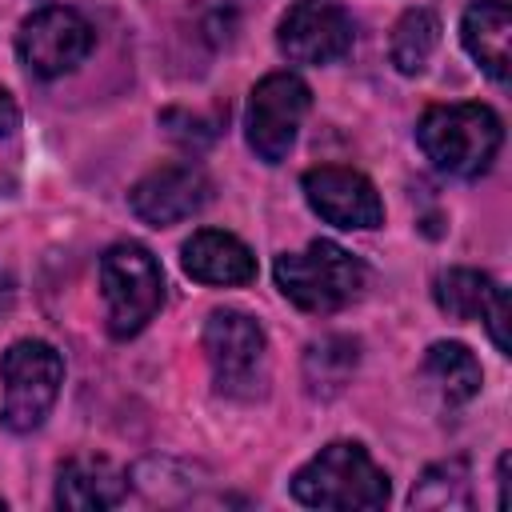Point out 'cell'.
<instances>
[{"label":"cell","instance_id":"cell-7","mask_svg":"<svg viewBox=\"0 0 512 512\" xmlns=\"http://www.w3.org/2000/svg\"><path fill=\"white\" fill-rule=\"evenodd\" d=\"M204 356L212 364V380L228 396H256L264 384L268 340L264 328L240 308H216L204 320Z\"/></svg>","mask_w":512,"mask_h":512},{"label":"cell","instance_id":"cell-3","mask_svg":"<svg viewBox=\"0 0 512 512\" xmlns=\"http://www.w3.org/2000/svg\"><path fill=\"white\" fill-rule=\"evenodd\" d=\"M276 288L312 316H328L348 308L368 280V268L360 256H352L348 248H340L336 240H312L300 252H284L276 256Z\"/></svg>","mask_w":512,"mask_h":512},{"label":"cell","instance_id":"cell-14","mask_svg":"<svg viewBox=\"0 0 512 512\" xmlns=\"http://www.w3.org/2000/svg\"><path fill=\"white\" fill-rule=\"evenodd\" d=\"M508 32H512V12L508 0H472L464 20H460V40L464 52L484 68L488 80L508 84Z\"/></svg>","mask_w":512,"mask_h":512},{"label":"cell","instance_id":"cell-12","mask_svg":"<svg viewBox=\"0 0 512 512\" xmlns=\"http://www.w3.org/2000/svg\"><path fill=\"white\" fill-rule=\"evenodd\" d=\"M180 260H184V272L200 284H212V288H240V284H252L256 280V256L252 248L232 236V232H220V228H200L184 240L180 248Z\"/></svg>","mask_w":512,"mask_h":512},{"label":"cell","instance_id":"cell-8","mask_svg":"<svg viewBox=\"0 0 512 512\" xmlns=\"http://www.w3.org/2000/svg\"><path fill=\"white\" fill-rule=\"evenodd\" d=\"M92 44H96L92 24L76 8H64V4L36 8L32 16H24L16 32V52L36 80H60L76 72L84 56L92 52Z\"/></svg>","mask_w":512,"mask_h":512},{"label":"cell","instance_id":"cell-4","mask_svg":"<svg viewBox=\"0 0 512 512\" xmlns=\"http://www.w3.org/2000/svg\"><path fill=\"white\" fill-rule=\"evenodd\" d=\"M104 324L112 340L136 336L164 304V272L144 244L120 240L100 256Z\"/></svg>","mask_w":512,"mask_h":512},{"label":"cell","instance_id":"cell-11","mask_svg":"<svg viewBox=\"0 0 512 512\" xmlns=\"http://www.w3.org/2000/svg\"><path fill=\"white\" fill-rule=\"evenodd\" d=\"M212 196V180L204 176L200 164H160L152 172H144L132 192H128V208L140 224L152 228H172L188 216H196Z\"/></svg>","mask_w":512,"mask_h":512},{"label":"cell","instance_id":"cell-21","mask_svg":"<svg viewBox=\"0 0 512 512\" xmlns=\"http://www.w3.org/2000/svg\"><path fill=\"white\" fill-rule=\"evenodd\" d=\"M0 512H4V500H0Z\"/></svg>","mask_w":512,"mask_h":512},{"label":"cell","instance_id":"cell-5","mask_svg":"<svg viewBox=\"0 0 512 512\" xmlns=\"http://www.w3.org/2000/svg\"><path fill=\"white\" fill-rule=\"evenodd\" d=\"M0 424L8 432H32L52 412L60 384H64V360L48 340H16L0 356Z\"/></svg>","mask_w":512,"mask_h":512},{"label":"cell","instance_id":"cell-15","mask_svg":"<svg viewBox=\"0 0 512 512\" xmlns=\"http://www.w3.org/2000/svg\"><path fill=\"white\" fill-rule=\"evenodd\" d=\"M420 372H424L428 388L436 392V400L448 404V408L468 404V400L480 392V380H484L476 356H472L464 344H456V340H436V344L428 348Z\"/></svg>","mask_w":512,"mask_h":512},{"label":"cell","instance_id":"cell-6","mask_svg":"<svg viewBox=\"0 0 512 512\" xmlns=\"http://www.w3.org/2000/svg\"><path fill=\"white\" fill-rule=\"evenodd\" d=\"M308 104H312V92L296 72H268L252 88L248 112H244V136L256 160L264 164L288 160L300 136V124L308 116Z\"/></svg>","mask_w":512,"mask_h":512},{"label":"cell","instance_id":"cell-20","mask_svg":"<svg viewBox=\"0 0 512 512\" xmlns=\"http://www.w3.org/2000/svg\"><path fill=\"white\" fill-rule=\"evenodd\" d=\"M16 124H20V108H16V100L0 88V136H12Z\"/></svg>","mask_w":512,"mask_h":512},{"label":"cell","instance_id":"cell-1","mask_svg":"<svg viewBox=\"0 0 512 512\" xmlns=\"http://www.w3.org/2000/svg\"><path fill=\"white\" fill-rule=\"evenodd\" d=\"M388 492H392L388 472L356 440L324 444L292 476V496L304 508H324V512H372L384 508Z\"/></svg>","mask_w":512,"mask_h":512},{"label":"cell","instance_id":"cell-17","mask_svg":"<svg viewBox=\"0 0 512 512\" xmlns=\"http://www.w3.org/2000/svg\"><path fill=\"white\" fill-rule=\"evenodd\" d=\"M436 44H440V20H436V12H428V8H408V12L396 20V28H392L388 56H392V64H396L404 76H416V72H424V64L432 60Z\"/></svg>","mask_w":512,"mask_h":512},{"label":"cell","instance_id":"cell-2","mask_svg":"<svg viewBox=\"0 0 512 512\" xmlns=\"http://www.w3.org/2000/svg\"><path fill=\"white\" fill-rule=\"evenodd\" d=\"M416 144L436 172L476 180L492 168L504 144V124L488 104H436L420 116Z\"/></svg>","mask_w":512,"mask_h":512},{"label":"cell","instance_id":"cell-18","mask_svg":"<svg viewBox=\"0 0 512 512\" xmlns=\"http://www.w3.org/2000/svg\"><path fill=\"white\" fill-rule=\"evenodd\" d=\"M352 368H356V340L328 336V340L312 344L308 356H304V380H308V392H312V396L340 392L344 380L352 376Z\"/></svg>","mask_w":512,"mask_h":512},{"label":"cell","instance_id":"cell-10","mask_svg":"<svg viewBox=\"0 0 512 512\" xmlns=\"http://www.w3.org/2000/svg\"><path fill=\"white\" fill-rule=\"evenodd\" d=\"M356 28L336 0H296L276 28V44L292 64H336L352 52Z\"/></svg>","mask_w":512,"mask_h":512},{"label":"cell","instance_id":"cell-16","mask_svg":"<svg viewBox=\"0 0 512 512\" xmlns=\"http://www.w3.org/2000/svg\"><path fill=\"white\" fill-rule=\"evenodd\" d=\"M432 300L444 316L452 320H484L496 304H504V288L488 276V272H476V268H448L436 276L432 284Z\"/></svg>","mask_w":512,"mask_h":512},{"label":"cell","instance_id":"cell-9","mask_svg":"<svg viewBox=\"0 0 512 512\" xmlns=\"http://www.w3.org/2000/svg\"><path fill=\"white\" fill-rule=\"evenodd\" d=\"M300 188H304L308 208L332 228L368 232V228L384 224V200H380L376 184L356 168H344V164L308 168Z\"/></svg>","mask_w":512,"mask_h":512},{"label":"cell","instance_id":"cell-13","mask_svg":"<svg viewBox=\"0 0 512 512\" xmlns=\"http://www.w3.org/2000/svg\"><path fill=\"white\" fill-rule=\"evenodd\" d=\"M128 496V472L108 456H72L56 476V504L72 512L116 508Z\"/></svg>","mask_w":512,"mask_h":512},{"label":"cell","instance_id":"cell-19","mask_svg":"<svg viewBox=\"0 0 512 512\" xmlns=\"http://www.w3.org/2000/svg\"><path fill=\"white\" fill-rule=\"evenodd\" d=\"M412 508H472L468 492V464L464 460H440L432 464L420 484L412 488Z\"/></svg>","mask_w":512,"mask_h":512}]
</instances>
